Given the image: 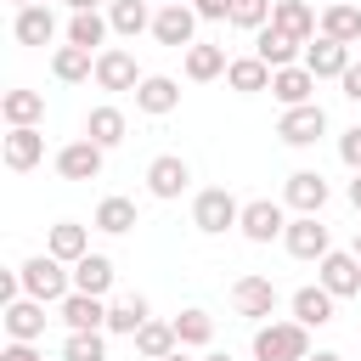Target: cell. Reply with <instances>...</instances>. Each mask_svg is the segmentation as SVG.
Masks as SVG:
<instances>
[{"mask_svg":"<svg viewBox=\"0 0 361 361\" xmlns=\"http://www.w3.org/2000/svg\"><path fill=\"white\" fill-rule=\"evenodd\" d=\"M271 11H276V0H231V28L259 34V28H271Z\"/></svg>","mask_w":361,"mask_h":361,"instance_id":"cell-38","label":"cell"},{"mask_svg":"<svg viewBox=\"0 0 361 361\" xmlns=\"http://www.w3.org/2000/svg\"><path fill=\"white\" fill-rule=\"evenodd\" d=\"M203 361H231V355H203Z\"/></svg>","mask_w":361,"mask_h":361,"instance_id":"cell-50","label":"cell"},{"mask_svg":"<svg viewBox=\"0 0 361 361\" xmlns=\"http://www.w3.org/2000/svg\"><path fill=\"white\" fill-rule=\"evenodd\" d=\"M73 11H102V0H68Z\"/></svg>","mask_w":361,"mask_h":361,"instance_id":"cell-46","label":"cell"},{"mask_svg":"<svg viewBox=\"0 0 361 361\" xmlns=\"http://www.w3.org/2000/svg\"><path fill=\"white\" fill-rule=\"evenodd\" d=\"M45 158V135H39V124H28V130H6V169H34Z\"/></svg>","mask_w":361,"mask_h":361,"instance_id":"cell-26","label":"cell"},{"mask_svg":"<svg viewBox=\"0 0 361 361\" xmlns=\"http://www.w3.org/2000/svg\"><path fill=\"white\" fill-rule=\"evenodd\" d=\"M62 361H107V344H102V333H68V344H62Z\"/></svg>","mask_w":361,"mask_h":361,"instance_id":"cell-39","label":"cell"},{"mask_svg":"<svg viewBox=\"0 0 361 361\" xmlns=\"http://www.w3.org/2000/svg\"><path fill=\"white\" fill-rule=\"evenodd\" d=\"M350 209H355V214H361V175H355V180H350Z\"/></svg>","mask_w":361,"mask_h":361,"instance_id":"cell-44","label":"cell"},{"mask_svg":"<svg viewBox=\"0 0 361 361\" xmlns=\"http://www.w3.org/2000/svg\"><path fill=\"white\" fill-rule=\"evenodd\" d=\"M164 6H192V0H164Z\"/></svg>","mask_w":361,"mask_h":361,"instance_id":"cell-51","label":"cell"},{"mask_svg":"<svg viewBox=\"0 0 361 361\" xmlns=\"http://www.w3.org/2000/svg\"><path fill=\"white\" fill-rule=\"evenodd\" d=\"M231 310H237L243 322H265V316L276 310V282H271V276H237V282H231Z\"/></svg>","mask_w":361,"mask_h":361,"instance_id":"cell-8","label":"cell"},{"mask_svg":"<svg viewBox=\"0 0 361 361\" xmlns=\"http://www.w3.org/2000/svg\"><path fill=\"white\" fill-rule=\"evenodd\" d=\"M56 316H62L68 333H102V327H107V299H96V293H68V299L56 305Z\"/></svg>","mask_w":361,"mask_h":361,"instance_id":"cell-13","label":"cell"},{"mask_svg":"<svg viewBox=\"0 0 361 361\" xmlns=\"http://www.w3.org/2000/svg\"><path fill=\"white\" fill-rule=\"evenodd\" d=\"M0 118H6L11 130H28V124L45 118V96H39V90H6V96H0Z\"/></svg>","mask_w":361,"mask_h":361,"instance_id":"cell-28","label":"cell"},{"mask_svg":"<svg viewBox=\"0 0 361 361\" xmlns=\"http://www.w3.org/2000/svg\"><path fill=\"white\" fill-rule=\"evenodd\" d=\"M276 135H282L288 147H316V141L327 135V113H322L316 102H305V107H282Z\"/></svg>","mask_w":361,"mask_h":361,"instance_id":"cell-7","label":"cell"},{"mask_svg":"<svg viewBox=\"0 0 361 361\" xmlns=\"http://www.w3.org/2000/svg\"><path fill=\"white\" fill-rule=\"evenodd\" d=\"M107 34H113V23L102 17V11H73L68 17V45H79V51H107Z\"/></svg>","mask_w":361,"mask_h":361,"instance_id":"cell-25","label":"cell"},{"mask_svg":"<svg viewBox=\"0 0 361 361\" xmlns=\"http://www.w3.org/2000/svg\"><path fill=\"white\" fill-rule=\"evenodd\" d=\"M175 338H180V350H203V344L214 338V316L197 310V305L180 310V316H175Z\"/></svg>","mask_w":361,"mask_h":361,"instance_id":"cell-36","label":"cell"},{"mask_svg":"<svg viewBox=\"0 0 361 361\" xmlns=\"http://www.w3.org/2000/svg\"><path fill=\"white\" fill-rule=\"evenodd\" d=\"M11 6H17V11H23V6H45V0H11Z\"/></svg>","mask_w":361,"mask_h":361,"instance_id":"cell-49","label":"cell"},{"mask_svg":"<svg viewBox=\"0 0 361 361\" xmlns=\"http://www.w3.org/2000/svg\"><path fill=\"white\" fill-rule=\"evenodd\" d=\"M237 220H243V203H237L226 186H203V192L192 197V226H197L203 237H226Z\"/></svg>","mask_w":361,"mask_h":361,"instance_id":"cell-3","label":"cell"},{"mask_svg":"<svg viewBox=\"0 0 361 361\" xmlns=\"http://www.w3.org/2000/svg\"><path fill=\"white\" fill-rule=\"evenodd\" d=\"M322 34L338 39V45H361V6H355V0L327 6V11H322Z\"/></svg>","mask_w":361,"mask_h":361,"instance_id":"cell-34","label":"cell"},{"mask_svg":"<svg viewBox=\"0 0 361 361\" xmlns=\"http://www.w3.org/2000/svg\"><path fill=\"white\" fill-rule=\"evenodd\" d=\"M310 327L305 322H259L254 327V361H305Z\"/></svg>","mask_w":361,"mask_h":361,"instance_id":"cell-2","label":"cell"},{"mask_svg":"<svg viewBox=\"0 0 361 361\" xmlns=\"http://www.w3.org/2000/svg\"><path fill=\"white\" fill-rule=\"evenodd\" d=\"M51 73H56L62 85H85V79H96V51L56 45V51H51Z\"/></svg>","mask_w":361,"mask_h":361,"instance_id":"cell-27","label":"cell"},{"mask_svg":"<svg viewBox=\"0 0 361 361\" xmlns=\"http://www.w3.org/2000/svg\"><path fill=\"white\" fill-rule=\"evenodd\" d=\"M0 361H45V355H39L34 344H17V338H11V344L0 350Z\"/></svg>","mask_w":361,"mask_h":361,"instance_id":"cell-42","label":"cell"},{"mask_svg":"<svg viewBox=\"0 0 361 361\" xmlns=\"http://www.w3.org/2000/svg\"><path fill=\"white\" fill-rule=\"evenodd\" d=\"M107 288H113V259H107V254H85V259L73 265V293L107 299Z\"/></svg>","mask_w":361,"mask_h":361,"instance_id":"cell-33","label":"cell"},{"mask_svg":"<svg viewBox=\"0 0 361 361\" xmlns=\"http://www.w3.org/2000/svg\"><path fill=\"white\" fill-rule=\"evenodd\" d=\"M135 107H141V113H152V118H164V113H175V107H180V85H175L169 73H147V79H141V90H135Z\"/></svg>","mask_w":361,"mask_h":361,"instance_id":"cell-22","label":"cell"},{"mask_svg":"<svg viewBox=\"0 0 361 361\" xmlns=\"http://www.w3.org/2000/svg\"><path fill=\"white\" fill-rule=\"evenodd\" d=\"M237 231H243L248 243H276V237L288 231V203H276V197H254V203H243Z\"/></svg>","mask_w":361,"mask_h":361,"instance_id":"cell-4","label":"cell"},{"mask_svg":"<svg viewBox=\"0 0 361 361\" xmlns=\"http://www.w3.org/2000/svg\"><path fill=\"white\" fill-rule=\"evenodd\" d=\"M147 322H152V310H147V299H141V293H118V299H107V333L135 338Z\"/></svg>","mask_w":361,"mask_h":361,"instance_id":"cell-24","label":"cell"},{"mask_svg":"<svg viewBox=\"0 0 361 361\" xmlns=\"http://www.w3.org/2000/svg\"><path fill=\"white\" fill-rule=\"evenodd\" d=\"M197 23H231V0H192Z\"/></svg>","mask_w":361,"mask_h":361,"instance_id":"cell-41","label":"cell"},{"mask_svg":"<svg viewBox=\"0 0 361 361\" xmlns=\"http://www.w3.org/2000/svg\"><path fill=\"white\" fill-rule=\"evenodd\" d=\"M327 6H344V0H327Z\"/></svg>","mask_w":361,"mask_h":361,"instance_id":"cell-52","label":"cell"},{"mask_svg":"<svg viewBox=\"0 0 361 361\" xmlns=\"http://www.w3.org/2000/svg\"><path fill=\"white\" fill-rule=\"evenodd\" d=\"M186 186H192V164H186L180 152H164V158L147 164V192H152V197L169 203V197H180Z\"/></svg>","mask_w":361,"mask_h":361,"instance_id":"cell-12","label":"cell"},{"mask_svg":"<svg viewBox=\"0 0 361 361\" xmlns=\"http://www.w3.org/2000/svg\"><path fill=\"white\" fill-rule=\"evenodd\" d=\"M282 248H288L293 259H327V254H333V237H327L322 214H293L288 231H282Z\"/></svg>","mask_w":361,"mask_h":361,"instance_id":"cell-5","label":"cell"},{"mask_svg":"<svg viewBox=\"0 0 361 361\" xmlns=\"http://www.w3.org/2000/svg\"><path fill=\"white\" fill-rule=\"evenodd\" d=\"M102 158H107V152L79 135V141H68V147L56 152V175H62V180H96V175H102Z\"/></svg>","mask_w":361,"mask_h":361,"instance_id":"cell-15","label":"cell"},{"mask_svg":"<svg viewBox=\"0 0 361 361\" xmlns=\"http://www.w3.org/2000/svg\"><path fill=\"white\" fill-rule=\"evenodd\" d=\"M316 282H322L333 299H355V293H361V259L344 254V248H333L327 259H316Z\"/></svg>","mask_w":361,"mask_h":361,"instance_id":"cell-9","label":"cell"},{"mask_svg":"<svg viewBox=\"0 0 361 361\" xmlns=\"http://www.w3.org/2000/svg\"><path fill=\"white\" fill-rule=\"evenodd\" d=\"M141 68H135V56L124 51V45H107L102 56H96V85L102 90H141Z\"/></svg>","mask_w":361,"mask_h":361,"instance_id":"cell-11","label":"cell"},{"mask_svg":"<svg viewBox=\"0 0 361 361\" xmlns=\"http://www.w3.org/2000/svg\"><path fill=\"white\" fill-rule=\"evenodd\" d=\"M226 68H231L226 45H203V39H197V45L186 51V79H192V85H209V79H220Z\"/></svg>","mask_w":361,"mask_h":361,"instance_id":"cell-31","label":"cell"},{"mask_svg":"<svg viewBox=\"0 0 361 361\" xmlns=\"http://www.w3.org/2000/svg\"><path fill=\"white\" fill-rule=\"evenodd\" d=\"M124 130H130V118H124V107H113V102H102V107L85 113V141H96L102 152H113V147L124 141Z\"/></svg>","mask_w":361,"mask_h":361,"instance_id":"cell-19","label":"cell"},{"mask_svg":"<svg viewBox=\"0 0 361 361\" xmlns=\"http://www.w3.org/2000/svg\"><path fill=\"white\" fill-rule=\"evenodd\" d=\"M305 361H344V355H338V350H310Z\"/></svg>","mask_w":361,"mask_h":361,"instance_id":"cell-45","label":"cell"},{"mask_svg":"<svg viewBox=\"0 0 361 361\" xmlns=\"http://www.w3.org/2000/svg\"><path fill=\"white\" fill-rule=\"evenodd\" d=\"M164 361H192V355H186V350H175V355H164Z\"/></svg>","mask_w":361,"mask_h":361,"instance_id":"cell-48","label":"cell"},{"mask_svg":"<svg viewBox=\"0 0 361 361\" xmlns=\"http://www.w3.org/2000/svg\"><path fill=\"white\" fill-rule=\"evenodd\" d=\"M305 68H310L316 79H344V73H350V45H338V39L316 34V39L305 45Z\"/></svg>","mask_w":361,"mask_h":361,"instance_id":"cell-17","label":"cell"},{"mask_svg":"<svg viewBox=\"0 0 361 361\" xmlns=\"http://www.w3.org/2000/svg\"><path fill=\"white\" fill-rule=\"evenodd\" d=\"M152 17H158V11H152L147 0H107V23H113V34H124V39L147 34Z\"/></svg>","mask_w":361,"mask_h":361,"instance_id":"cell-30","label":"cell"},{"mask_svg":"<svg viewBox=\"0 0 361 361\" xmlns=\"http://www.w3.org/2000/svg\"><path fill=\"white\" fill-rule=\"evenodd\" d=\"M271 96H276L282 107H305V102H316V73H310L305 62L276 68V73H271Z\"/></svg>","mask_w":361,"mask_h":361,"instance_id":"cell-18","label":"cell"},{"mask_svg":"<svg viewBox=\"0 0 361 361\" xmlns=\"http://www.w3.org/2000/svg\"><path fill=\"white\" fill-rule=\"evenodd\" d=\"M45 254H56L62 265H79V259L90 254V231H85L79 220H56L51 237H45Z\"/></svg>","mask_w":361,"mask_h":361,"instance_id":"cell-23","label":"cell"},{"mask_svg":"<svg viewBox=\"0 0 361 361\" xmlns=\"http://www.w3.org/2000/svg\"><path fill=\"white\" fill-rule=\"evenodd\" d=\"M254 56L276 73V68H293V62L305 56V45H299L293 34H282V28H259V34H254Z\"/></svg>","mask_w":361,"mask_h":361,"instance_id":"cell-20","label":"cell"},{"mask_svg":"<svg viewBox=\"0 0 361 361\" xmlns=\"http://www.w3.org/2000/svg\"><path fill=\"white\" fill-rule=\"evenodd\" d=\"M338 85H344V96H350V102H361V62H350V73H344Z\"/></svg>","mask_w":361,"mask_h":361,"instance_id":"cell-43","label":"cell"},{"mask_svg":"<svg viewBox=\"0 0 361 361\" xmlns=\"http://www.w3.org/2000/svg\"><path fill=\"white\" fill-rule=\"evenodd\" d=\"M338 158H344V164L361 175V124H350V130L338 135Z\"/></svg>","mask_w":361,"mask_h":361,"instance_id":"cell-40","label":"cell"},{"mask_svg":"<svg viewBox=\"0 0 361 361\" xmlns=\"http://www.w3.org/2000/svg\"><path fill=\"white\" fill-rule=\"evenodd\" d=\"M350 254H355V259H361V226H355V248H350Z\"/></svg>","mask_w":361,"mask_h":361,"instance_id":"cell-47","label":"cell"},{"mask_svg":"<svg viewBox=\"0 0 361 361\" xmlns=\"http://www.w3.org/2000/svg\"><path fill=\"white\" fill-rule=\"evenodd\" d=\"M226 85H231L237 96H259V90H271V68H265L259 56H231Z\"/></svg>","mask_w":361,"mask_h":361,"instance_id":"cell-32","label":"cell"},{"mask_svg":"<svg viewBox=\"0 0 361 361\" xmlns=\"http://www.w3.org/2000/svg\"><path fill=\"white\" fill-rule=\"evenodd\" d=\"M327 197H333V186L322 180V169H293L288 186H282V203H288L293 214H322Z\"/></svg>","mask_w":361,"mask_h":361,"instance_id":"cell-10","label":"cell"},{"mask_svg":"<svg viewBox=\"0 0 361 361\" xmlns=\"http://www.w3.org/2000/svg\"><path fill=\"white\" fill-rule=\"evenodd\" d=\"M152 39L169 45V51H192V45H197V11H192V6H158Z\"/></svg>","mask_w":361,"mask_h":361,"instance_id":"cell-6","label":"cell"},{"mask_svg":"<svg viewBox=\"0 0 361 361\" xmlns=\"http://www.w3.org/2000/svg\"><path fill=\"white\" fill-rule=\"evenodd\" d=\"M90 226H96V231H107V237H124V231L135 226V203H130V197H102Z\"/></svg>","mask_w":361,"mask_h":361,"instance_id":"cell-35","label":"cell"},{"mask_svg":"<svg viewBox=\"0 0 361 361\" xmlns=\"http://www.w3.org/2000/svg\"><path fill=\"white\" fill-rule=\"evenodd\" d=\"M0 322H6V333H11L17 344H34V338H45V322H51V316H45L39 299L23 293V299H11V305L0 310Z\"/></svg>","mask_w":361,"mask_h":361,"instance_id":"cell-14","label":"cell"},{"mask_svg":"<svg viewBox=\"0 0 361 361\" xmlns=\"http://www.w3.org/2000/svg\"><path fill=\"white\" fill-rule=\"evenodd\" d=\"M333 305H338V299H333L322 282H310V288L293 293V322H305V327H327V322H333Z\"/></svg>","mask_w":361,"mask_h":361,"instance_id":"cell-29","label":"cell"},{"mask_svg":"<svg viewBox=\"0 0 361 361\" xmlns=\"http://www.w3.org/2000/svg\"><path fill=\"white\" fill-rule=\"evenodd\" d=\"M11 39H17V45H51V39H56L51 6H23V11L11 17Z\"/></svg>","mask_w":361,"mask_h":361,"instance_id":"cell-21","label":"cell"},{"mask_svg":"<svg viewBox=\"0 0 361 361\" xmlns=\"http://www.w3.org/2000/svg\"><path fill=\"white\" fill-rule=\"evenodd\" d=\"M135 350H141L147 361H164V355H175V350H180V338H175V322H147V327L135 333Z\"/></svg>","mask_w":361,"mask_h":361,"instance_id":"cell-37","label":"cell"},{"mask_svg":"<svg viewBox=\"0 0 361 361\" xmlns=\"http://www.w3.org/2000/svg\"><path fill=\"white\" fill-rule=\"evenodd\" d=\"M17 276H23V293L39 305H62L73 293V265H62L56 254H28L17 265Z\"/></svg>","mask_w":361,"mask_h":361,"instance_id":"cell-1","label":"cell"},{"mask_svg":"<svg viewBox=\"0 0 361 361\" xmlns=\"http://www.w3.org/2000/svg\"><path fill=\"white\" fill-rule=\"evenodd\" d=\"M271 28H282V34H293L299 45H310V39L322 34V17H316V6H305V0H276Z\"/></svg>","mask_w":361,"mask_h":361,"instance_id":"cell-16","label":"cell"}]
</instances>
